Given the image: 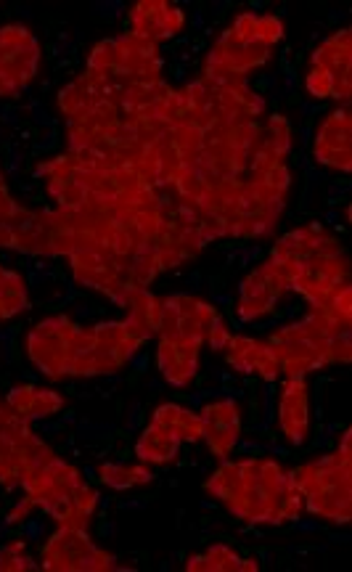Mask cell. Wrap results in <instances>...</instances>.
<instances>
[{
    "label": "cell",
    "mask_w": 352,
    "mask_h": 572,
    "mask_svg": "<svg viewBox=\"0 0 352 572\" xmlns=\"http://www.w3.org/2000/svg\"><path fill=\"white\" fill-rule=\"evenodd\" d=\"M352 456L329 453L294 469L292 477L305 496V509L313 517L347 525L352 517Z\"/></svg>",
    "instance_id": "1"
},
{
    "label": "cell",
    "mask_w": 352,
    "mask_h": 572,
    "mask_svg": "<svg viewBox=\"0 0 352 572\" xmlns=\"http://www.w3.org/2000/svg\"><path fill=\"white\" fill-rule=\"evenodd\" d=\"M40 567L56 572L120 570L114 554L98 549L96 543L90 541L88 530H75V527H59L48 538V543L43 546Z\"/></svg>",
    "instance_id": "2"
},
{
    "label": "cell",
    "mask_w": 352,
    "mask_h": 572,
    "mask_svg": "<svg viewBox=\"0 0 352 572\" xmlns=\"http://www.w3.org/2000/svg\"><path fill=\"white\" fill-rule=\"evenodd\" d=\"M77 324L69 316H53L40 321L35 329L27 332L24 347L30 361L38 366L40 374L48 379H64L72 355V337Z\"/></svg>",
    "instance_id": "3"
},
{
    "label": "cell",
    "mask_w": 352,
    "mask_h": 572,
    "mask_svg": "<svg viewBox=\"0 0 352 572\" xmlns=\"http://www.w3.org/2000/svg\"><path fill=\"white\" fill-rule=\"evenodd\" d=\"M40 43L24 24L0 27V75L24 88L38 75Z\"/></svg>",
    "instance_id": "4"
},
{
    "label": "cell",
    "mask_w": 352,
    "mask_h": 572,
    "mask_svg": "<svg viewBox=\"0 0 352 572\" xmlns=\"http://www.w3.org/2000/svg\"><path fill=\"white\" fill-rule=\"evenodd\" d=\"M350 104L339 106L321 122V128L315 130V151L313 157L318 165L334 167L342 173L352 170V151H350Z\"/></svg>",
    "instance_id": "5"
},
{
    "label": "cell",
    "mask_w": 352,
    "mask_h": 572,
    "mask_svg": "<svg viewBox=\"0 0 352 572\" xmlns=\"http://www.w3.org/2000/svg\"><path fill=\"white\" fill-rule=\"evenodd\" d=\"M93 377L96 374H114L133 361L141 342L128 332L125 321H101L93 329Z\"/></svg>",
    "instance_id": "6"
},
{
    "label": "cell",
    "mask_w": 352,
    "mask_h": 572,
    "mask_svg": "<svg viewBox=\"0 0 352 572\" xmlns=\"http://www.w3.org/2000/svg\"><path fill=\"white\" fill-rule=\"evenodd\" d=\"M204 424V437L215 459L225 461L233 453L241 435V411L233 398H215L199 408Z\"/></svg>",
    "instance_id": "7"
},
{
    "label": "cell",
    "mask_w": 352,
    "mask_h": 572,
    "mask_svg": "<svg viewBox=\"0 0 352 572\" xmlns=\"http://www.w3.org/2000/svg\"><path fill=\"white\" fill-rule=\"evenodd\" d=\"M286 286L278 279L276 273L270 271L268 263L260 265L257 271H252L247 279L239 284V302H236V316L241 324L257 321V318L273 313L278 300L284 297Z\"/></svg>",
    "instance_id": "8"
},
{
    "label": "cell",
    "mask_w": 352,
    "mask_h": 572,
    "mask_svg": "<svg viewBox=\"0 0 352 572\" xmlns=\"http://www.w3.org/2000/svg\"><path fill=\"white\" fill-rule=\"evenodd\" d=\"M350 61H352V35L350 30H337L310 56V67L326 69L331 75V98L337 101H350Z\"/></svg>",
    "instance_id": "9"
},
{
    "label": "cell",
    "mask_w": 352,
    "mask_h": 572,
    "mask_svg": "<svg viewBox=\"0 0 352 572\" xmlns=\"http://www.w3.org/2000/svg\"><path fill=\"white\" fill-rule=\"evenodd\" d=\"M278 427L286 440L300 448L310 435V392L305 377H286L278 403Z\"/></svg>",
    "instance_id": "10"
},
{
    "label": "cell",
    "mask_w": 352,
    "mask_h": 572,
    "mask_svg": "<svg viewBox=\"0 0 352 572\" xmlns=\"http://www.w3.org/2000/svg\"><path fill=\"white\" fill-rule=\"evenodd\" d=\"M268 59H270V46H265L260 40H239L233 35L231 27H228V30L218 38V43L212 46V51L207 53L204 64L223 67L228 69V72H236V75L247 77L252 69L263 67Z\"/></svg>",
    "instance_id": "11"
},
{
    "label": "cell",
    "mask_w": 352,
    "mask_h": 572,
    "mask_svg": "<svg viewBox=\"0 0 352 572\" xmlns=\"http://www.w3.org/2000/svg\"><path fill=\"white\" fill-rule=\"evenodd\" d=\"M183 24H186L183 11L173 3H165V0H141L130 8L133 35L151 40V43L175 38L183 30Z\"/></svg>",
    "instance_id": "12"
},
{
    "label": "cell",
    "mask_w": 352,
    "mask_h": 572,
    "mask_svg": "<svg viewBox=\"0 0 352 572\" xmlns=\"http://www.w3.org/2000/svg\"><path fill=\"white\" fill-rule=\"evenodd\" d=\"M225 358L228 366L239 374H257L265 382H276L281 374L278 358L273 353V347L265 342H257L252 337H231L228 347H225Z\"/></svg>",
    "instance_id": "13"
},
{
    "label": "cell",
    "mask_w": 352,
    "mask_h": 572,
    "mask_svg": "<svg viewBox=\"0 0 352 572\" xmlns=\"http://www.w3.org/2000/svg\"><path fill=\"white\" fill-rule=\"evenodd\" d=\"M199 342L188 339H159L157 366L170 387H188L199 369Z\"/></svg>",
    "instance_id": "14"
},
{
    "label": "cell",
    "mask_w": 352,
    "mask_h": 572,
    "mask_svg": "<svg viewBox=\"0 0 352 572\" xmlns=\"http://www.w3.org/2000/svg\"><path fill=\"white\" fill-rule=\"evenodd\" d=\"M122 308L128 310V332L133 334L138 342H146L157 334L159 326V313H162V300H157L149 289L143 286H133L125 292V300H122Z\"/></svg>",
    "instance_id": "15"
},
{
    "label": "cell",
    "mask_w": 352,
    "mask_h": 572,
    "mask_svg": "<svg viewBox=\"0 0 352 572\" xmlns=\"http://www.w3.org/2000/svg\"><path fill=\"white\" fill-rule=\"evenodd\" d=\"M180 451V437L173 429L159 427V424L149 422V427L143 429L138 443H135V456L141 461H151V464H167L173 461Z\"/></svg>",
    "instance_id": "16"
},
{
    "label": "cell",
    "mask_w": 352,
    "mask_h": 572,
    "mask_svg": "<svg viewBox=\"0 0 352 572\" xmlns=\"http://www.w3.org/2000/svg\"><path fill=\"white\" fill-rule=\"evenodd\" d=\"M98 477L114 490H130L154 480V475L146 467H130V464H120V461H104L98 467Z\"/></svg>",
    "instance_id": "17"
},
{
    "label": "cell",
    "mask_w": 352,
    "mask_h": 572,
    "mask_svg": "<svg viewBox=\"0 0 352 572\" xmlns=\"http://www.w3.org/2000/svg\"><path fill=\"white\" fill-rule=\"evenodd\" d=\"M30 302H27V281L16 271H3L0 276V321L22 313Z\"/></svg>",
    "instance_id": "18"
},
{
    "label": "cell",
    "mask_w": 352,
    "mask_h": 572,
    "mask_svg": "<svg viewBox=\"0 0 352 572\" xmlns=\"http://www.w3.org/2000/svg\"><path fill=\"white\" fill-rule=\"evenodd\" d=\"M239 562L241 557L231 546H225V543H215L210 549L199 554V557H188L186 562V570H210V572H236L239 570Z\"/></svg>",
    "instance_id": "19"
},
{
    "label": "cell",
    "mask_w": 352,
    "mask_h": 572,
    "mask_svg": "<svg viewBox=\"0 0 352 572\" xmlns=\"http://www.w3.org/2000/svg\"><path fill=\"white\" fill-rule=\"evenodd\" d=\"M173 432L180 437V443H199L204 437V424L199 411H191V408L180 406L178 416L173 422Z\"/></svg>",
    "instance_id": "20"
},
{
    "label": "cell",
    "mask_w": 352,
    "mask_h": 572,
    "mask_svg": "<svg viewBox=\"0 0 352 572\" xmlns=\"http://www.w3.org/2000/svg\"><path fill=\"white\" fill-rule=\"evenodd\" d=\"M35 567L38 565H35L30 554H27L24 541L6 543V546L0 549V572H24L35 570Z\"/></svg>",
    "instance_id": "21"
},
{
    "label": "cell",
    "mask_w": 352,
    "mask_h": 572,
    "mask_svg": "<svg viewBox=\"0 0 352 572\" xmlns=\"http://www.w3.org/2000/svg\"><path fill=\"white\" fill-rule=\"evenodd\" d=\"M64 408V398L59 392L45 390V387H35V398H32V408H30V419L27 422H38V419H48V416L59 414Z\"/></svg>",
    "instance_id": "22"
},
{
    "label": "cell",
    "mask_w": 352,
    "mask_h": 572,
    "mask_svg": "<svg viewBox=\"0 0 352 572\" xmlns=\"http://www.w3.org/2000/svg\"><path fill=\"white\" fill-rule=\"evenodd\" d=\"M263 130L268 141L273 143V149H276L281 157H286L289 149H292V128H289V120L281 117V114H273Z\"/></svg>",
    "instance_id": "23"
},
{
    "label": "cell",
    "mask_w": 352,
    "mask_h": 572,
    "mask_svg": "<svg viewBox=\"0 0 352 572\" xmlns=\"http://www.w3.org/2000/svg\"><path fill=\"white\" fill-rule=\"evenodd\" d=\"M32 398H35V384H16V387H11V392H8L3 403H6L16 416H22L24 422H27V419H30Z\"/></svg>",
    "instance_id": "24"
},
{
    "label": "cell",
    "mask_w": 352,
    "mask_h": 572,
    "mask_svg": "<svg viewBox=\"0 0 352 572\" xmlns=\"http://www.w3.org/2000/svg\"><path fill=\"white\" fill-rule=\"evenodd\" d=\"M257 40L265 46H276L284 40V22L276 14H263L257 16Z\"/></svg>",
    "instance_id": "25"
},
{
    "label": "cell",
    "mask_w": 352,
    "mask_h": 572,
    "mask_svg": "<svg viewBox=\"0 0 352 572\" xmlns=\"http://www.w3.org/2000/svg\"><path fill=\"white\" fill-rule=\"evenodd\" d=\"M305 91L315 98V101H323V98H331V75L326 69L310 67L308 77H305Z\"/></svg>",
    "instance_id": "26"
},
{
    "label": "cell",
    "mask_w": 352,
    "mask_h": 572,
    "mask_svg": "<svg viewBox=\"0 0 352 572\" xmlns=\"http://www.w3.org/2000/svg\"><path fill=\"white\" fill-rule=\"evenodd\" d=\"M35 506H38V504H35V501H32L30 496L22 498V501H19V504H16L14 509L8 512L6 522H8V525H19V522L30 520V514H32V509H35Z\"/></svg>",
    "instance_id": "27"
},
{
    "label": "cell",
    "mask_w": 352,
    "mask_h": 572,
    "mask_svg": "<svg viewBox=\"0 0 352 572\" xmlns=\"http://www.w3.org/2000/svg\"><path fill=\"white\" fill-rule=\"evenodd\" d=\"M228 339H231V332L225 329V324H218L210 334H207V342H210V347L215 350V353H220V350L228 347Z\"/></svg>",
    "instance_id": "28"
},
{
    "label": "cell",
    "mask_w": 352,
    "mask_h": 572,
    "mask_svg": "<svg viewBox=\"0 0 352 572\" xmlns=\"http://www.w3.org/2000/svg\"><path fill=\"white\" fill-rule=\"evenodd\" d=\"M93 8H96L98 14L112 16V19H120V16H125V6H122L120 0H104V3H96Z\"/></svg>",
    "instance_id": "29"
},
{
    "label": "cell",
    "mask_w": 352,
    "mask_h": 572,
    "mask_svg": "<svg viewBox=\"0 0 352 572\" xmlns=\"http://www.w3.org/2000/svg\"><path fill=\"white\" fill-rule=\"evenodd\" d=\"M19 91H22L19 85H14L11 80H6V77L0 75V96H16Z\"/></svg>",
    "instance_id": "30"
},
{
    "label": "cell",
    "mask_w": 352,
    "mask_h": 572,
    "mask_svg": "<svg viewBox=\"0 0 352 572\" xmlns=\"http://www.w3.org/2000/svg\"><path fill=\"white\" fill-rule=\"evenodd\" d=\"M24 535H27V538H40V535H43V527H40L38 522L24 520Z\"/></svg>",
    "instance_id": "31"
},
{
    "label": "cell",
    "mask_w": 352,
    "mask_h": 572,
    "mask_svg": "<svg viewBox=\"0 0 352 572\" xmlns=\"http://www.w3.org/2000/svg\"><path fill=\"white\" fill-rule=\"evenodd\" d=\"M352 432L350 429H345V435H342V440H339V453H345V456H352Z\"/></svg>",
    "instance_id": "32"
},
{
    "label": "cell",
    "mask_w": 352,
    "mask_h": 572,
    "mask_svg": "<svg viewBox=\"0 0 352 572\" xmlns=\"http://www.w3.org/2000/svg\"><path fill=\"white\" fill-rule=\"evenodd\" d=\"M294 527H297V530H300V533H315V530H318V522H300V520H294Z\"/></svg>",
    "instance_id": "33"
},
{
    "label": "cell",
    "mask_w": 352,
    "mask_h": 572,
    "mask_svg": "<svg viewBox=\"0 0 352 572\" xmlns=\"http://www.w3.org/2000/svg\"><path fill=\"white\" fill-rule=\"evenodd\" d=\"M146 363H149V358H146V355H138V358H135V355H133V361H130V366H133L135 371H143V369H146Z\"/></svg>",
    "instance_id": "34"
},
{
    "label": "cell",
    "mask_w": 352,
    "mask_h": 572,
    "mask_svg": "<svg viewBox=\"0 0 352 572\" xmlns=\"http://www.w3.org/2000/svg\"><path fill=\"white\" fill-rule=\"evenodd\" d=\"M321 112V106L315 104H300V114H305V117H310V114Z\"/></svg>",
    "instance_id": "35"
},
{
    "label": "cell",
    "mask_w": 352,
    "mask_h": 572,
    "mask_svg": "<svg viewBox=\"0 0 352 572\" xmlns=\"http://www.w3.org/2000/svg\"><path fill=\"white\" fill-rule=\"evenodd\" d=\"M239 570H257V562L255 559H241Z\"/></svg>",
    "instance_id": "36"
},
{
    "label": "cell",
    "mask_w": 352,
    "mask_h": 572,
    "mask_svg": "<svg viewBox=\"0 0 352 572\" xmlns=\"http://www.w3.org/2000/svg\"><path fill=\"white\" fill-rule=\"evenodd\" d=\"M215 305H231V294H215Z\"/></svg>",
    "instance_id": "37"
},
{
    "label": "cell",
    "mask_w": 352,
    "mask_h": 572,
    "mask_svg": "<svg viewBox=\"0 0 352 572\" xmlns=\"http://www.w3.org/2000/svg\"><path fill=\"white\" fill-rule=\"evenodd\" d=\"M300 136H302V141H310V136H313V130L305 125V128H300Z\"/></svg>",
    "instance_id": "38"
},
{
    "label": "cell",
    "mask_w": 352,
    "mask_h": 572,
    "mask_svg": "<svg viewBox=\"0 0 352 572\" xmlns=\"http://www.w3.org/2000/svg\"><path fill=\"white\" fill-rule=\"evenodd\" d=\"M326 220H329V223H339V212H326Z\"/></svg>",
    "instance_id": "39"
},
{
    "label": "cell",
    "mask_w": 352,
    "mask_h": 572,
    "mask_svg": "<svg viewBox=\"0 0 352 572\" xmlns=\"http://www.w3.org/2000/svg\"><path fill=\"white\" fill-rule=\"evenodd\" d=\"M194 24H196V27H204V19H202V14H194Z\"/></svg>",
    "instance_id": "40"
}]
</instances>
